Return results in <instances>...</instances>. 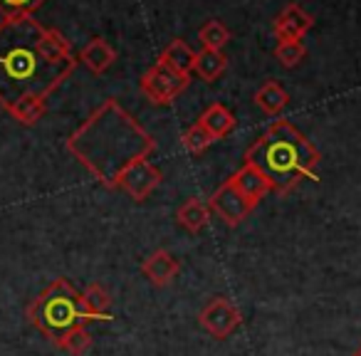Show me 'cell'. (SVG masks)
<instances>
[{"mask_svg": "<svg viewBox=\"0 0 361 356\" xmlns=\"http://www.w3.org/2000/svg\"><path fill=\"white\" fill-rule=\"evenodd\" d=\"M67 151L106 188H119L121 176L156 149L151 134L119 104L106 99L67 139Z\"/></svg>", "mask_w": 361, "mask_h": 356, "instance_id": "1", "label": "cell"}, {"mask_svg": "<svg viewBox=\"0 0 361 356\" xmlns=\"http://www.w3.org/2000/svg\"><path fill=\"white\" fill-rule=\"evenodd\" d=\"M45 27L32 16L0 20V106L8 109L25 94L50 97L75 72L77 57L65 65H47L37 42Z\"/></svg>", "mask_w": 361, "mask_h": 356, "instance_id": "2", "label": "cell"}, {"mask_svg": "<svg viewBox=\"0 0 361 356\" xmlns=\"http://www.w3.org/2000/svg\"><path fill=\"white\" fill-rule=\"evenodd\" d=\"M319 161L317 146L287 119L272 121L245 154V164L255 166L280 196L295 191L305 178L317 181Z\"/></svg>", "mask_w": 361, "mask_h": 356, "instance_id": "3", "label": "cell"}, {"mask_svg": "<svg viewBox=\"0 0 361 356\" xmlns=\"http://www.w3.org/2000/svg\"><path fill=\"white\" fill-rule=\"evenodd\" d=\"M27 319L42 336L57 341L72 326L87 324L85 309H82V292H77L70 280L57 277L30 302Z\"/></svg>", "mask_w": 361, "mask_h": 356, "instance_id": "4", "label": "cell"}, {"mask_svg": "<svg viewBox=\"0 0 361 356\" xmlns=\"http://www.w3.org/2000/svg\"><path fill=\"white\" fill-rule=\"evenodd\" d=\"M141 92L146 94V99L156 106H166L191 85V75H180V72L171 70L166 62L156 60L149 70L141 77Z\"/></svg>", "mask_w": 361, "mask_h": 356, "instance_id": "5", "label": "cell"}, {"mask_svg": "<svg viewBox=\"0 0 361 356\" xmlns=\"http://www.w3.org/2000/svg\"><path fill=\"white\" fill-rule=\"evenodd\" d=\"M198 321H201V326L213 339H228V336L235 334L238 326L243 324V314L231 300H226V297H213L201 309Z\"/></svg>", "mask_w": 361, "mask_h": 356, "instance_id": "6", "label": "cell"}, {"mask_svg": "<svg viewBox=\"0 0 361 356\" xmlns=\"http://www.w3.org/2000/svg\"><path fill=\"white\" fill-rule=\"evenodd\" d=\"M208 208H211V213H216L226 226L235 228L255 211V203L247 201L231 181H226L211 198H208Z\"/></svg>", "mask_w": 361, "mask_h": 356, "instance_id": "7", "label": "cell"}, {"mask_svg": "<svg viewBox=\"0 0 361 356\" xmlns=\"http://www.w3.org/2000/svg\"><path fill=\"white\" fill-rule=\"evenodd\" d=\"M161 181H164L161 168L151 164L149 159H144V161H139V164H134L124 176H121L119 188L129 198H134L136 203H141L161 186Z\"/></svg>", "mask_w": 361, "mask_h": 356, "instance_id": "8", "label": "cell"}, {"mask_svg": "<svg viewBox=\"0 0 361 356\" xmlns=\"http://www.w3.org/2000/svg\"><path fill=\"white\" fill-rule=\"evenodd\" d=\"M312 27H314V18H312L302 6L290 3V6L275 18L272 30H275L277 42H285V40H302Z\"/></svg>", "mask_w": 361, "mask_h": 356, "instance_id": "9", "label": "cell"}, {"mask_svg": "<svg viewBox=\"0 0 361 356\" xmlns=\"http://www.w3.org/2000/svg\"><path fill=\"white\" fill-rule=\"evenodd\" d=\"M178 270H180L178 257H176L171 250H166V247L151 252V255L141 262V272H144V277L156 287L171 285V282L176 280V275H178Z\"/></svg>", "mask_w": 361, "mask_h": 356, "instance_id": "10", "label": "cell"}, {"mask_svg": "<svg viewBox=\"0 0 361 356\" xmlns=\"http://www.w3.org/2000/svg\"><path fill=\"white\" fill-rule=\"evenodd\" d=\"M228 181H231L233 186H235L238 191H240L243 196L247 198V201L255 203V206L267 196V193L272 191L270 181H267L265 176H262L260 171H257L255 166H250V164H243V168L235 171V173H233Z\"/></svg>", "mask_w": 361, "mask_h": 356, "instance_id": "11", "label": "cell"}, {"mask_svg": "<svg viewBox=\"0 0 361 356\" xmlns=\"http://www.w3.org/2000/svg\"><path fill=\"white\" fill-rule=\"evenodd\" d=\"M116 60V50L104 40V37H92L80 52V62L94 75H104Z\"/></svg>", "mask_w": 361, "mask_h": 356, "instance_id": "12", "label": "cell"}, {"mask_svg": "<svg viewBox=\"0 0 361 356\" xmlns=\"http://www.w3.org/2000/svg\"><path fill=\"white\" fill-rule=\"evenodd\" d=\"M37 50H40L42 60L47 65H65V62L75 60L70 40L60 30H55V27H45L40 42H37Z\"/></svg>", "mask_w": 361, "mask_h": 356, "instance_id": "13", "label": "cell"}, {"mask_svg": "<svg viewBox=\"0 0 361 356\" xmlns=\"http://www.w3.org/2000/svg\"><path fill=\"white\" fill-rule=\"evenodd\" d=\"M82 309H85V319L90 321H109L111 319V297L102 285L92 282L82 292Z\"/></svg>", "mask_w": 361, "mask_h": 356, "instance_id": "14", "label": "cell"}, {"mask_svg": "<svg viewBox=\"0 0 361 356\" xmlns=\"http://www.w3.org/2000/svg\"><path fill=\"white\" fill-rule=\"evenodd\" d=\"M45 109H47V97L45 94H25L18 102H13L6 111L18 121V124L32 126L45 116Z\"/></svg>", "mask_w": 361, "mask_h": 356, "instance_id": "15", "label": "cell"}, {"mask_svg": "<svg viewBox=\"0 0 361 356\" xmlns=\"http://www.w3.org/2000/svg\"><path fill=\"white\" fill-rule=\"evenodd\" d=\"M198 121H201L203 129H206L216 141L226 139V136L233 134V129H235V116H233V111L228 109L226 104H218V102L208 106Z\"/></svg>", "mask_w": 361, "mask_h": 356, "instance_id": "16", "label": "cell"}, {"mask_svg": "<svg viewBox=\"0 0 361 356\" xmlns=\"http://www.w3.org/2000/svg\"><path fill=\"white\" fill-rule=\"evenodd\" d=\"M252 102H255L267 116H277L285 111L287 104H290V94H287L285 87H282L280 82L267 80L265 85H260V90L255 92Z\"/></svg>", "mask_w": 361, "mask_h": 356, "instance_id": "17", "label": "cell"}, {"mask_svg": "<svg viewBox=\"0 0 361 356\" xmlns=\"http://www.w3.org/2000/svg\"><path fill=\"white\" fill-rule=\"evenodd\" d=\"M159 60L166 62L171 70L180 72V75H191L193 67H196V50H191L186 40H171L164 47Z\"/></svg>", "mask_w": 361, "mask_h": 356, "instance_id": "18", "label": "cell"}, {"mask_svg": "<svg viewBox=\"0 0 361 356\" xmlns=\"http://www.w3.org/2000/svg\"><path fill=\"white\" fill-rule=\"evenodd\" d=\"M176 221H178V226L186 228L188 233H201L208 226V221H211V208H208V203L198 201V198H188L176 211Z\"/></svg>", "mask_w": 361, "mask_h": 356, "instance_id": "19", "label": "cell"}, {"mask_svg": "<svg viewBox=\"0 0 361 356\" xmlns=\"http://www.w3.org/2000/svg\"><path fill=\"white\" fill-rule=\"evenodd\" d=\"M226 70H228V57L223 52L206 50V47L201 52H196V67H193V72L203 82H216Z\"/></svg>", "mask_w": 361, "mask_h": 356, "instance_id": "20", "label": "cell"}, {"mask_svg": "<svg viewBox=\"0 0 361 356\" xmlns=\"http://www.w3.org/2000/svg\"><path fill=\"white\" fill-rule=\"evenodd\" d=\"M55 346L70 356H85L87 351L92 349V334L87 331V324L72 326L70 331H65V334L55 341Z\"/></svg>", "mask_w": 361, "mask_h": 356, "instance_id": "21", "label": "cell"}, {"mask_svg": "<svg viewBox=\"0 0 361 356\" xmlns=\"http://www.w3.org/2000/svg\"><path fill=\"white\" fill-rule=\"evenodd\" d=\"M198 40H201V45L206 47V50L223 52V47L231 42V30H228L221 20H208V23H203L201 30H198Z\"/></svg>", "mask_w": 361, "mask_h": 356, "instance_id": "22", "label": "cell"}, {"mask_svg": "<svg viewBox=\"0 0 361 356\" xmlns=\"http://www.w3.org/2000/svg\"><path fill=\"white\" fill-rule=\"evenodd\" d=\"M213 141L216 139L203 129L201 121H196L193 126H188V129L183 131V136H180V144H183V149H186L188 154H203Z\"/></svg>", "mask_w": 361, "mask_h": 356, "instance_id": "23", "label": "cell"}, {"mask_svg": "<svg viewBox=\"0 0 361 356\" xmlns=\"http://www.w3.org/2000/svg\"><path fill=\"white\" fill-rule=\"evenodd\" d=\"M275 57H277V62H280L282 67H297L307 57V47H305V42H302V40L277 42Z\"/></svg>", "mask_w": 361, "mask_h": 356, "instance_id": "24", "label": "cell"}, {"mask_svg": "<svg viewBox=\"0 0 361 356\" xmlns=\"http://www.w3.org/2000/svg\"><path fill=\"white\" fill-rule=\"evenodd\" d=\"M47 0H0V18L11 20V18H23L32 16L35 11H40Z\"/></svg>", "mask_w": 361, "mask_h": 356, "instance_id": "25", "label": "cell"}, {"mask_svg": "<svg viewBox=\"0 0 361 356\" xmlns=\"http://www.w3.org/2000/svg\"><path fill=\"white\" fill-rule=\"evenodd\" d=\"M354 356H361V346H359V349L354 351Z\"/></svg>", "mask_w": 361, "mask_h": 356, "instance_id": "26", "label": "cell"}]
</instances>
